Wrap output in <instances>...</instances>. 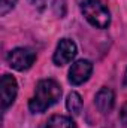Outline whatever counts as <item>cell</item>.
<instances>
[{
	"label": "cell",
	"instance_id": "8992f818",
	"mask_svg": "<svg viewBox=\"0 0 127 128\" xmlns=\"http://www.w3.org/2000/svg\"><path fill=\"white\" fill-rule=\"evenodd\" d=\"M93 73V64L88 60H78L69 70V82L72 85H82L90 79Z\"/></svg>",
	"mask_w": 127,
	"mask_h": 128
},
{
	"label": "cell",
	"instance_id": "4fadbf2b",
	"mask_svg": "<svg viewBox=\"0 0 127 128\" xmlns=\"http://www.w3.org/2000/svg\"><path fill=\"white\" fill-rule=\"evenodd\" d=\"M126 84H127V74H126Z\"/></svg>",
	"mask_w": 127,
	"mask_h": 128
},
{
	"label": "cell",
	"instance_id": "3957f363",
	"mask_svg": "<svg viewBox=\"0 0 127 128\" xmlns=\"http://www.w3.org/2000/svg\"><path fill=\"white\" fill-rule=\"evenodd\" d=\"M34 60H36V54L29 48H15L6 57L8 64L18 72H24V70L30 68Z\"/></svg>",
	"mask_w": 127,
	"mask_h": 128
},
{
	"label": "cell",
	"instance_id": "ba28073f",
	"mask_svg": "<svg viewBox=\"0 0 127 128\" xmlns=\"http://www.w3.org/2000/svg\"><path fill=\"white\" fill-rule=\"evenodd\" d=\"M45 128H76V125L72 121V118H69V116L54 115L46 121Z\"/></svg>",
	"mask_w": 127,
	"mask_h": 128
},
{
	"label": "cell",
	"instance_id": "8fae6325",
	"mask_svg": "<svg viewBox=\"0 0 127 128\" xmlns=\"http://www.w3.org/2000/svg\"><path fill=\"white\" fill-rule=\"evenodd\" d=\"M29 2L32 3L34 8H37L39 10H43L46 8V3H48V0H29Z\"/></svg>",
	"mask_w": 127,
	"mask_h": 128
},
{
	"label": "cell",
	"instance_id": "5b68a950",
	"mask_svg": "<svg viewBox=\"0 0 127 128\" xmlns=\"http://www.w3.org/2000/svg\"><path fill=\"white\" fill-rule=\"evenodd\" d=\"M18 94V84L14 76L11 74H3L0 80V97H2V107L6 110L12 103L15 101Z\"/></svg>",
	"mask_w": 127,
	"mask_h": 128
},
{
	"label": "cell",
	"instance_id": "277c9868",
	"mask_svg": "<svg viewBox=\"0 0 127 128\" xmlns=\"http://www.w3.org/2000/svg\"><path fill=\"white\" fill-rule=\"evenodd\" d=\"M78 48L76 43L70 39H61L55 48V52L52 55V61L55 66H66L76 57Z\"/></svg>",
	"mask_w": 127,
	"mask_h": 128
},
{
	"label": "cell",
	"instance_id": "7a4b0ae2",
	"mask_svg": "<svg viewBox=\"0 0 127 128\" xmlns=\"http://www.w3.org/2000/svg\"><path fill=\"white\" fill-rule=\"evenodd\" d=\"M81 12L84 18L96 28H106L111 22V14L100 0H82Z\"/></svg>",
	"mask_w": 127,
	"mask_h": 128
},
{
	"label": "cell",
	"instance_id": "30bf717a",
	"mask_svg": "<svg viewBox=\"0 0 127 128\" xmlns=\"http://www.w3.org/2000/svg\"><path fill=\"white\" fill-rule=\"evenodd\" d=\"M15 3H17V0H2L0 2V15L5 16L8 12H11L14 9Z\"/></svg>",
	"mask_w": 127,
	"mask_h": 128
},
{
	"label": "cell",
	"instance_id": "9c48e42d",
	"mask_svg": "<svg viewBox=\"0 0 127 128\" xmlns=\"http://www.w3.org/2000/svg\"><path fill=\"white\" fill-rule=\"evenodd\" d=\"M66 107L67 110L72 113V115H79L81 109H82V98L78 92L72 91L69 96H67V100H66Z\"/></svg>",
	"mask_w": 127,
	"mask_h": 128
},
{
	"label": "cell",
	"instance_id": "6da1fadb",
	"mask_svg": "<svg viewBox=\"0 0 127 128\" xmlns=\"http://www.w3.org/2000/svg\"><path fill=\"white\" fill-rule=\"evenodd\" d=\"M61 97V86L54 79L39 80L36 85L34 96L29 101V109L33 113H43L51 106H54Z\"/></svg>",
	"mask_w": 127,
	"mask_h": 128
},
{
	"label": "cell",
	"instance_id": "52a82bcc",
	"mask_svg": "<svg viewBox=\"0 0 127 128\" xmlns=\"http://www.w3.org/2000/svg\"><path fill=\"white\" fill-rule=\"evenodd\" d=\"M115 96L114 91L109 88H100V91L94 97V104L100 113H109L114 107Z\"/></svg>",
	"mask_w": 127,
	"mask_h": 128
},
{
	"label": "cell",
	"instance_id": "7c38bea8",
	"mask_svg": "<svg viewBox=\"0 0 127 128\" xmlns=\"http://www.w3.org/2000/svg\"><path fill=\"white\" fill-rule=\"evenodd\" d=\"M120 121H121L124 125H127V103L121 107V112H120Z\"/></svg>",
	"mask_w": 127,
	"mask_h": 128
}]
</instances>
